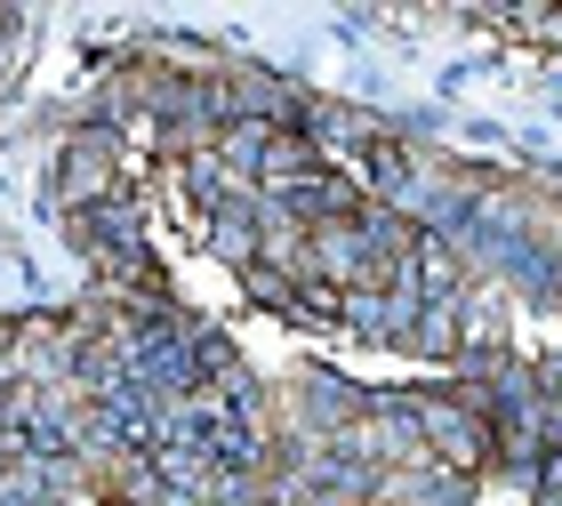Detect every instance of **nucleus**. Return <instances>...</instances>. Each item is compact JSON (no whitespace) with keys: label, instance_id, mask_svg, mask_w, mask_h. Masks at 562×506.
I'll return each instance as SVG.
<instances>
[{"label":"nucleus","instance_id":"1","mask_svg":"<svg viewBox=\"0 0 562 506\" xmlns=\"http://www.w3.org/2000/svg\"><path fill=\"white\" fill-rule=\"evenodd\" d=\"M105 177H113V145L81 137V145H72V154H65V201H89L97 185H105Z\"/></svg>","mask_w":562,"mask_h":506},{"label":"nucleus","instance_id":"2","mask_svg":"<svg viewBox=\"0 0 562 506\" xmlns=\"http://www.w3.org/2000/svg\"><path fill=\"white\" fill-rule=\"evenodd\" d=\"M305 169H314V145L305 137H266V185H290Z\"/></svg>","mask_w":562,"mask_h":506}]
</instances>
